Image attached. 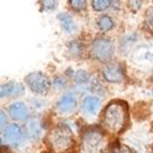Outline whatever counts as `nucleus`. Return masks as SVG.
Segmentation results:
<instances>
[{
	"label": "nucleus",
	"instance_id": "nucleus-2",
	"mask_svg": "<svg viewBox=\"0 0 153 153\" xmlns=\"http://www.w3.org/2000/svg\"><path fill=\"white\" fill-rule=\"evenodd\" d=\"M28 88L36 94H46L51 89V80L48 76L42 72H31L25 77Z\"/></svg>",
	"mask_w": 153,
	"mask_h": 153
},
{
	"label": "nucleus",
	"instance_id": "nucleus-10",
	"mask_svg": "<svg viewBox=\"0 0 153 153\" xmlns=\"http://www.w3.org/2000/svg\"><path fill=\"white\" fill-rule=\"evenodd\" d=\"M9 111H10V115L13 119L19 121L26 120L29 115L28 107L23 102H14L13 104H11L9 107Z\"/></svg>",
	"mask_w": 153,
	"mask_h": 153
},
{
	"label": "nucleus",
	"instance_id": "nucleus-17",
	"mask_svg": "<svg viewBox=\"0 0 153 153\" xmlns=\"http://www.w3.org/2000/svg\"><path fill=\"white\" fill-rule=\"evenodd\" d=\"M43 3V7L46 10L53 11L58 7V2L57 1H53V0H46V1H42Z\"/></svg>",
	"mask_w": 153,
	"mask_h": 153
},
{
	"label": "nucleus",
	"instance_id": "nucleus-14",
	"mask_svg": "<svg viewBox=\"0 0 153 153\" xmlns=\"http://www.w3.org/2000/svg\"><path fill=\"white\" fill-rule=\"evenodd\" d=\"M111 3L112 1H108V0H93L92 1V7L97 11H104L109 8Z\"/></svg>",
	"mask_w": 153,
	"mask_h": 153
},
{
	"label": "nucleus",
	"instance_id": "nucleus-12",
	"mask_svg": "<svg viewBox=\"0 0 153 153\" xmlns=\"http://www.w3.org/2000/svg\"><path fill=\"white\" fill-rule=\"evenodd\" d=\"M101 106V101L95 97H87L82 101V108L89 115H95Z\"/></svg>",
	"mask_w": 153,
	"mask_h": 153
},
{
	"label": "nucleus",
	"instance_id": "nucleus-3",
	"mask_svg": "<svg viewBox=\"0 0 153 153\" xmlns=\"http://www.w3.org/2000/svg\"><path fill=\"white\" fill-rule=\"evenodd\" d=\"M103 133L97 128H91L82 138V153H99L103 143Z\"/></svg>",
	"mask_w": 153,
	"mask_h": 153
},
{
	"label": "nucleus",
	"instance_id": "nucleus-1",
	"mask_svg": "<svg viewBox=\"0 0 153 153\" xmlns=\"http://www.w3.org/2000/svg\"><path fill=\"white\" fill-rule=\"evenodd\" d=\"M128 120V108L122 102H112L104 112V123L106 128L114 133H120Z\"/></svg>",
	"mask_w": 153,
	"mask_h": 153
},
{
	"label": "nucleus",
	"instance_id": "nucleus-7",
	"mask_svg": "<svg viewBox=\"0 0 153 153\" xmlns=\"http://www.w3.org/2000/svg\"><path fill=\"white\" fill-rule=\"evenodd\" d=\"M103 76L107 82L119 84V82H122V80L124 79V73L119 64L112 63L103 70Z\"/></svg>",
	"mask_w": 153,
	"mask_h": 153
},
{
	"label": "nucleus",
	"instance_id": "nucleus-20",
	"mask_svg": "<svg viewBox=\"0 0 153 153\" xmlns=\"http://www.w3.org/2000/svg\"><path fill=\"white\" fill-rule=\"evenodd\" d=\"M7 123V117H5L4 112L2 110H0V128Z\"/></svg>",
	"mask_w": 153,
	"mask_h": 153
},
{
	"label": "nucleus",
	"instance_id": "nucleus-15",
	"mask_svg": "<svg viewBox=\"0 0 153 153\" xmlns=\"http://www.w3.org/2000/svg\"><path fill=\"white\" fill-rule=\"evenodd\" d=\"M75 82L78 85H84V84H87L88 80H89V76H88L87 72L82 71V70H80V71H77L76 74H75Z\"/></svg>",
	"mask_w": 153,
	"mask_h": 153
},
{
	"label": "nucleus",
	"instance_id": "nucleus-4",
	"mask_svg": "<svg viewBox=\"0 0 153 153\" xmlns=\"http://www.w3.org/2000/svg\"><path fill=\"white\" fill-rule=\"evenodd\" d=\"M91 55L101 62H107L114 55V43L108 38L95 39L91 44Z\"/></svg>",
	"mask_w": 153,
	"mask_h": 153
},
{
	"label": "nucleus",
	"instance_id": "nucleus-5",
	"mask_svg": "<svg viewBox=\"0 0 153 153\" xmlns=\"http://www.w3.org/2000/svg\"><path fill=\"white\" fill-rule=\"evenodd\" d=\"M53 149L57 152H63L71 148L73 138H72V132L66 126H58L51 134V137Z\"/></svg>",
	"mask_w": 153,
	"mask_h": 153
},
{
	"label": "nucleus",
	"instance_id": "nucleus-6",
	"mask_svg": "<svg viewBox=\"0 0 153 153\" xmlns=\"http://www.w3.org/2000/svg\"><path fill=\"white\" fill-rule=\"evenodd\" d=\"M3 139L11 146H18L24 139V133L17 124H10L3 132Z\"/></svg>",
	"mask_w": 153,
	"mask_h": 153
},
{
	"label": "nucleus",
	"instance_id": "nucleus-19",
	"mask_svg": "<svg viewBox=\"0 0 153 153\" xmlns=\"http://www.w3.org/2000/svg\"><path fill=\"white\" fill-rule=\"evenodd\" d=\"M70 51H71L72 54H75V55H78L80 54V44L78 43V42H72L71 44H70Z\"/></svg>",
	"mask_w": 153,
	"mask_h": 153
},
{
	"label": "nucleus",
	"instance_id": "nucleus-9",
	"mask_svg": "<svg viewBox=\"0 0 153 153\" xmlns=\"http://www.w3.org/2000/svg\"><path fill=\"white\" fill-rule=\"evenodd\" d=\"M24 87L22 84L16 82H9L0 87V97H18L24 94Z\"/></svg>",
	"mask_w": 153,
	"mask_h": 153
},
{
	"label": "nucleus",
	"instance_id": "nucleus-8",
	"mask_svg": "<svg viewBox=\"0 0 153 153\" xmlns=\"http://www.w3.org/2000/svg\"><path fill=\"white\" fill-rule=\"evenodd\" d=\"M77 106V100L73 93H68L64 94L61 99L59 100L58 104H57V108L59 111L63 112V114H70L76 108Z\"/></svg>",
	"mask_w": 153,
	"mask_h": 153
},
{
	"label": "nucleus",
	"instance_id": "nucleus-18",
	"mask_svg": "<svg viewBox=\"0 0 153 153\" xmlns=\"http://www.w3.org/2000/svg\"><path fill=\"white\" fill-rule=\"evenodd\" d=\"M29 131H30V133L32 134V135L36 136L40 134V132H41V130H40V126H39V124L36 122V121H31L30 124H29Z\"/></svg>",
	"mask_w": 153,
	"mask_h": 153
},
{
	"label": "nucleus",
	"instance_id": "nucleus-13",
	"mask_svg": "<svg viewBox=\"0 0 153 153\" xmlns=\"http://www.w3.org/2000/svg\"><path fill=\"white\" fill-rule=\"evenodd\" d=\"M97 26L102 31H108L114 27V22H112L111 17H109L108 15H103L99 18Z\"/></svg>",
	"mask_w": 153,
	"mask_h": 153
},
{
	"label": "nucleus",
	"instance_id": "nucleus-16",
	"mask_svg": "<svg viewBox=\"0 0 153 153\" xmlns=\"http://www.w3.org/2000/svg\"><path fill=\"white\" fill-rule=\"evenodd\" d=\"M69 3L72 8L76 11L84 10L87 7V2L84 1V0H72V1H69Z\"/></svg>",
	"mask_w": 153,
	"mask_h": 153
},
{
	"label": "nucleus",
	"instance_id": "nucleus-11",
	"mask_svg": "<svg viewBox=\"0 0 153 153\" xmlns=\"http://www.w3.org/2000/svg\"><path fill=\"white\" fill-rule=\"evenodd\" d=\"M58 21L60 22V25L63 28L64 31H66L68 33H74L77 30V26L74 23L73 18L68 14V13H59L58 16Z\"/></svg>",
	"mask_w": 153,
	"mask_h": 153
}]
</instances>
